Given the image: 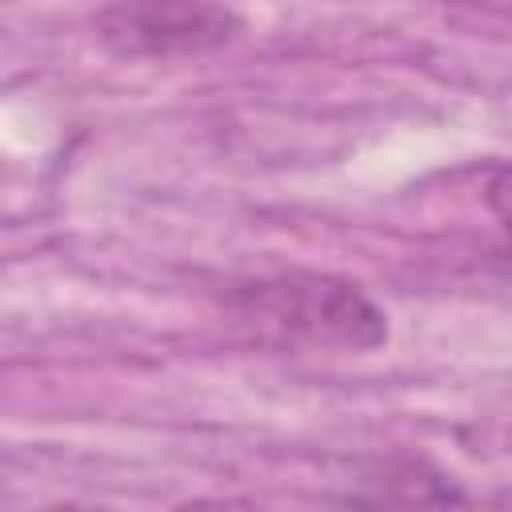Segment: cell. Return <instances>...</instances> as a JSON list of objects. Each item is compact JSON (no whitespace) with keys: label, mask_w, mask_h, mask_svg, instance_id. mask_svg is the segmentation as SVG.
Masks as SVG:
<instances>
[{"label":"cell","mask_w":512,"mask_h":512,"mask_svg":"<svg viewBox=\"0 0 512 512\" xmlns=\"http://www.w3.org/2000/svg\"><path fill=\"white\" fill-rule=\"evenodd\" d=\"M488 204H492V212H496L504 224H512V164L492 176V184H488Z\"/></svg>","instance_id":"obj_4"},{"label":"cell","mask_w":512,"mask_h":512,"mask_svg":"<svg viewBox=\"0 0 512 512\" xmlns=\"http://www.w3.org/2000/svg\"><path fill=\"white\" fill-rule=\"evenodd\" d=\"M356 484L364 492H352L348 496L352 504H464L468 500L448 472L412 456L372 460Z\"/></svg>","instance_id":"obj_3"},{"label":"cell","mask_w":512,"mask_h":512,"mask_svg":"<svg viewBox=\"0 0 512 512\" xmlns=\"http://www.w3.org/2000/svg\"><path fill=\"white\" fill-rule=\"evenodd\" d=\"M92 32L116 60H192L224 48L244 32L228 0H108Z\"/></svg>","instance_id":"obj_2"},{"label":"cell","mask_w":512,"mask_h":512,"mask_svg":"<svg viewBox=\"0 0 512 512\" xmlns=\"http://www.w3.org/2000/svg\"><path fill=\"white\" fill-rule=\"evenodd\" d=\"M228 316L256 340L276 348L376 352L388 344L384 308L344 276L332 272H272L240 280L224 292Z\"/></svg>","instance_id":"obj_1"}]
</instances>
